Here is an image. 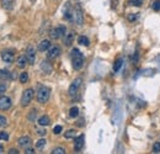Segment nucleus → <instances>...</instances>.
<instances>
[{
  "instance_id": "nucleus-1",
  "label": "nucleus",
  "mask_w": 160,
  "mask_h": 154,
  "mask_svg": "<svg viewBox=\"0 0 160 154\" xmlns=\"http://www.w3.org/2000/svg\"><path fill=\"white\" fill-rule=\"evenodd\" d=\"M72 66L75 70H80L84 66V56L78 48H73L72 51Z\"/></svg>"
},
{
  "instance_id": "nucleus-2",
  "label": "nucleus",
  "mask_w": 160,
  "mask_h": 154,
  "mask_svg": "<svg viewBox=\"0 0 160 154\" xmlns=\"http://www.w3.org/2000/svg\"><path fill=\"white\" fill-rule=\"evenodd\" d=\"M51 96V89L48 86L44 85H40L37 89V94H36V99L40 104H46L49 100Z\"/></svg>"
},
{
  "instance_id": "nucleus-3",
  "label": "nucleus",
  "mask_w": 160,
  "mask_h": 154,
  "mask_svg": "<svg viewBox=\"0 0 160 154\" xmlns=\"http://www.w3.org/2000/svg\"><path fill=\"white\" fill-rule=\"evenodd\" d=\"M34 94H35V91L34 89H26L23 92H22V96H21V106L22 107H26L31 104L32 99H34Z\"/></svg>"
},
{
  "instance_id": "nucleus-4",
  "label": "nucleus",
  "mask_w": 160,
  "mask_h": 154,
  "mask_svg": "<svg viewBox=\"0 0 160 154\" xmlns=\"http://www.w3.org/2000/svg\"><path fill=\"white\" fill-rule=\"evenodd\" d=\"M66 31H67L66 26L60 25V26H58V27H55V28L51 30L49 36H51V38H52V40H59L60 37L66 36Z\"/></svg>"
},
{
  "instance_id": "nucleus-5",
  "label": "nucleus",
  "mask_w": 160,
  "mask_h": 154,
  "mask_svg": "<svg viewBox=\"0 0 160 154\" xmlns=\"http://www.w3.org/2000/svg\"><path fill=\"white\" fill-rule=\"evenodd\" d=\"M81 83H83V79H81V78H76L75 80H73V83L70 84L69 90H68V92H69L70 96H75V95L78 94V91H79V89H80V86H81Z\"/></svg>"
},
{
  "instance_id": "nucleus-6",
  "label": "nucleus",
  "mask_w": 160,
  "mask_h": 154,
  "mask_svg": "<svg viewBox=\"0 0 160 154\" xmlns=\"http://www.w3.org/2000/svg\"><path fill=\"white\" fill-rule=\"evenodd\" d=\"M74 21L79 26H81L84 23V14H83V9L79 4H76L75 9H74Z\"/></svg>"
},
{
  "instance_id": "nucleus-7",
  "label": "nucleus",
  "mask_w": 160,
  "mask_h": 154,
  "mask_svg": "<svg viewBox=\"0 0 160 154\" xmlns=\"http://www.w3.org/2000/svg\"><path fill=\"white\" fill-rule=\"evenodd\" d=\"M11 105H12V102L9 96H5V95L0 96V110L2 111H8L11 107Z\"/></svg>"
},
{
  "instance_id": "nucleus-8",
  "label": "nucleus",
  "mask_w": 160,
  "mask_h": 154,
  "mask_svg": "<svg viewBox=\"0 0 160 154\" xmlns=\"http://www.w3.org/2000/svg\"><path fill=\"white\" fill-rule=\"evenodd\" d=\"M26 57L28 59V64H34L36 62V49L34 46H28L26 49Z\"/></svg>"
},
{
  "instance_id": "nucleus-9",
  "label": "nucleus",
  "mask_w": 160,
  "mask_h": 154,
  "mask_svg": "<svg viewBox=\"0 0 160 154\" xmlns=\"http://www.w3.org/2000/svg\"><path fill=\"white\" fill-rule=\"evenodd\" d=\"M60 53H62L60 47L59 46H53V47H51L48 49L47 57H48V59H55V58H58L60 56Z\"/></svg>"
},
{
  "instance_id": "nucleus-10",
  "label": "nucleus",
  "mask_w": 160,
  "mask_h": 154,
  "mask_svg": "<svg viewBox=\"0 0 160 154\" xmlns=\"http://www.w3.org/2000/svg\"><path fill=\"white\" fill-rule=\"evenodd\" d=\"M2 59L4 60V63L11 64L14 62V59H15V54L11 51H3L2 52Z\"/></svg>"
},
{
  "instance_id": "nucleus-11",
  "label": "nucleus",
  "mask_w": 160,
  "mask_h": 154,
  "mask_svg": "<svg viewBox=\"0 0 160 154\" xmlns=\"http://www.w3.org/2000/svg\"><path fill=\"white\" fill-rule=\"evenodd\" d=\"M17 143H19V145H20L21 148L26 149V148H28V147L31 145L32 141H31V138H30L28 136H22V137H20V138H19Z\"/></svg>"
},
{
  "instance_id": "nucleus-12",
  "label": "nucleus",
  "mask_w": 160,
  "mask_h": 154,
  "mask_svg": "<svg viewBox=\"0 0 160 154\" xmlns=\"http://www.w3.org/2000/svg\"><path fill=\"white\" fill-rule=\"evenodd\" d=\"M84 141H85V137L84 134H80L79 137L75 138V142H74V150L75 152H80L84 147Z\"/></svg>"
},
{
  "instance_id": "nucleus-13",
  "label": "nucleus",
  "mask_w": 160,
  "mask_h": 154,
  "mask_svg": "<svg viewBox=\"0 0 160 154\" xmlns=\"http://www.w3.org/2000/svg\"><path fill=\"white\" fill-rule=\"evenodd\" d=\"M27 64H28V59H27L26 54H25V56H20V57L16 59V66H17L20 69L26 68Z\"/></svg>"
},
{
  "instance_id": "nucleus-14",
  "label": "nucleus",
  "mask_w": 160,
  "mask_h": 154,
  "mask_svg": "<svg viewBox=\"0 0 160 154\" xmlns=\"http://www.w3.org/2000/svg\"><path fill=\"white\" fill-rule=\"evenodd\" d=\"M74 38H75V34L73 32H68V34H66V36H64V45H66L67 47H69V46H72V43L74 42Z\"/></svg>"
},
{
  "instance_id": "nucleus-15",
  "label": "nucleus",
  "mask_w": 160,
  "mask_h": 154,
  "mask_svg": "<svg viewBox=\"0 0 160 154\" xmlns=\"http://www.w3.org/2000/svg\"><path fill=\"white\" fill-rule=\"evenodd\" d=\"M51 48V41L49 40H43V41H41L40 43H38V47H37V49L40 51V52H46V51H48Z\"/></svg>"
},
{
  "instance_id": "nucleus-16",
  "label": "nucleus",
  "mask_w": 160,
  "mask_h": 154,
  "mask_svg": "<svg viewBox=\"0 0 160 154\" xmlns=\"http://www.w3.org/2000/svg\"><path fill=\"white\" fill-rule=\"evenodd\" d=\"M63 16H64V19L68 20V21H73L74 20V11L70 10L69 4L66 6V9H64V15Z\"/></svg>"
},
{
  "instance_id": "nucleus-17",
  "label": "nucleus",
  "mask_w": 160,
  "mask_h": 154,
  "mask_svg": "<svg viewBox=\"0 0 160 154\" xmlns=\"http://www.w3.org/2000/svg\"><path fill=\"white\" fill-rule=\"evenodd\" d=\"M51 123V120H49V117L47 116V115H43V116H41L40 118H38V125L41 126V127H46V126H48Z\"/></svg>"
},
{
  "instance_id": "nucleus-18",
  "label": "nucleus",
  "mask_w": 160,
  "mask_h": 154,
  "mask_svg": "<svg viewBox=\"0 0 160 154\" xmlns=\"http://www.w3.org/2000/svg\"><path fill=\"white\" fill-rule=\"evenodd\" d=\"M41 69L43 70L44 74H51L52 73V66L48 63L47 60H43L41 63Z\"/></svg>"
},
{
  "instance_id": "nucleus-19",
  "label": "nucleus",
  "mask_w": 160,
  "mask_h": 154,
  "mask_svg": "<svg viewBox=\"0 0 160 154\" xmlns=\"http://www.w3.org/2000/svg\"><path fill=\"white\" fill-rule=\"evenodd\" d=\"M11 79V73L6 69H0V80H9Z\"/></svg>"
},
{
  "instance_id": "nucleus-20",
  "label": "nucleus",
  "mask_w": 160,
  "mask_h": 154,
  "mask_svg": "<svg viewBox=\"0 0 160 154\" xmlns=\"http://www.w3.org/2000/svg\"><path fill=\"white\" fill-rule=\"evenodd\" d=\"M122 66H123V59H122V58H118V59L115 62V64H113V72L117 73V72L122 68Z\"/></svg>"
},
{
  "instance_id": "nucleus-21",
  "label": "nucleus",
  "mask_w": 160,
  "mask_h": 154,
  "mask_svg": "<svg viewBox=\"0 0 160 154\" xmlns=\"http://www.w3.org/2000/svg\"><path fill=\"white\" fill-rule=\"evenodd\" d=\"M78 43H79V45H81V46L87 47V46L90 45V40H89L86 36H80V37L78 38Z\"/></svg>"
},
{
  "instance_id": "nucleus-22",
  "label": "nucleus",
  "mask_w": 160,
  "mask_h": 154,
  "mask_svg": "<svg viewBox=\"0 0 160 154\" xmlns=\"http://www.w3.org/2000/svg\"><path fill=\"white\" fill-rule=\"evenodd\" d=\"M69 116H70L72 118H76V117L79 116V109H78L76 106H73V107L69 110Z\"/></svg>"
},
{
  "instance_id": "nucleus-23",
  "label": "nucleus",
  "mask_w": 160,
  "mask_h": 154,
  "mask_svg": "<svg viewBox=\"0 0 160 154\" xmlns=\"http://www.w3.org/2000/svg\"><path fill=\"white\" fill-rule=\"evenodd\" d=\"M75 136H76V131H75V130H68L66 133H64V137H66L67 139L75 138Z\"/></svg>"
},
{
  "instance_id": "nucleus-24",
  "label": "nucleus",
  "mask_w": 160,
  "mask_h": 154,
  "mask_svg": "<svg viewBox=\"0 0 160 154\" xmlns=\"http://www.w3.org/2000/svg\"><path fill=\"white\" fill-rule=\"evenodd\" d=\"M19 79H20V83H22V84L27 83V81H28V73H27V72H22V73L20 74Z\"/></svg>"
},
{
  "instance_id": "nucleus-25",
  "label": "nucleus",
  "mask_w": 160,
  "mask_h": 154,
  "mask_svg": "<svg viewBox=\"0 0 160 154\" xmlns=\"http://www.w3.org/2000/svg\"><path fill=\"white\" fill-rule=\"evenodd\" d=\"M51 153H52V154H66V149H64L63 147H57V148H54Z\"/></svg>"
},
{
  "instance_id": "nucleus-26",
  "label": "nucleus",
  "mask_w": 160,
  "mask_h": 154,
  "mask_svg": "<svg viewBox=\"0 0 160 154\" xmlns=\"http://www.w3.org/2000/svg\"><path fill=\"white\" fill-rule=\"evenodd\" d=\"M6 89H8V84H6L5 81H2V83H0V96L4 95V92L6 91Z\"/></svg>"
},
{
  "instance_id": "nucleus-27",
  "label": "nucleus",
  "mask_w": 160,
  "mask_h": 154,
  "mask_svg": "<svg viewBox=\"0 0 160 154\" xmlns=\"http://www.w3.org/2000/svg\"><path fill=\"white\" fill-rule=\"evenodd\" d=\"M46 142H47V141H46L44 138H41L40 141H37V143H36V148H37V149H42V148L46 145Z\"/></svg>"
},
{
  "instance_id": "nucleus-28",
  "label": "nucleus",
  "mask_w": 160,
  "mask_h": 154,
  "mask_svg": "<svg viewBox=\"0 0 160 154\" xmlns=\"http://www.w3.org/2000/svg\"><path fill=\"white\" fill-rule=\"evenodd\" d=\"M36 116H37V110L34 109V110H32V111L30 112V115H28V120H30L31 122H34L35 118H36Z\"/></svg>"
},
{
  "instance_id": "nucleus-29",
  "label": "nucleus",
  "mask_w": 160,
  "mask_h": 154,
  "mask_svg": "<svg viewBox=\"0 0 160 154\" xmlns=\"http://www.w3.org/2000/svg\"><path fill=\"white\" fill-rule=\"evenodd\" d=\"M130 4H131L132 6L139 8V6H142V4H143V0H130Z\"/></svg>"
},
{
  "instance_id": "nucleus-30",
  "label": "nucleus",
  "mask_w": 160,
  "mask_h": 154,
  "mask_svg": "<svg viewBox=\"0 0 160 154\" xmlns=\"http://www.w3.org/2000/svg\"><path fill=\"white\" fill-rule=\"evenodd\" d=\"M5 126H8V120L6 117L0 115V127H5Z\"/></svg>"
},
{
  "instance_id": "nucleus-31",
  "label": "nucleus",
  "mask_w": 160,
  "mask_h": 154,
  "mask_svg": "<svg viewBox=\"0 0 160 154\" xmlns=\"http://www.w3.org/2000/svg\"><path fill=\"white\" fill-rule=\"evenodd\" d=\"M143 74H144L145 77H151V75L155 74V69H144V70H143Z\"/></svg>"
},
{
  "instance_id": "nucleus-32",
  "label": "nucleus",
  "mask_w": 160,
  "mask_h": 154,
  "mask_svg": "<svg viewBox=\"0 0 160 154\" xmlns=\"http://www.w3.org/2000/svg\"><path fill=\"white\" fill-rule=\"evenodd\" d=\"M127 19H128V21H130V22H134L138 19V14H130L127 16Z\"/></svg>"
},
{
  "instance_id": "nucleus-33",
  "label": "nucleus",
  "mask_w": 160,
  "mask_h": 154,
  "mask_svg": "<svg viewBox=\"0 0 160 154\" xmlns=\"http://www.w3.org/2000/svg\"><path fill=\"white\" fill-rule=\"evenodd\" d=\"M153 152H154V153H160V142L154 143V145H153Z\"/></svg>"
},
{
  "instance_id": "nucleus-34",
  "label": "nucleus",
  "mask_w": 160,
  "mask_h": 154,
  "mask_svg": "<svg viewBox=\"0 0 160 154\" xmlns=\"http://www.w3.org/2000/svg\"><path fill=\"white\" fill-rule=\"evenodd\" d=\"M153 9L155 11H160V0H156V2L153 3Z\"/></svg>"
},
{
  "instance_id": "nucleus-35",
  "label": "nucleus",
  "mask_w": 160,
  "mask_h": 154,
  "mask_svg": "<svg viewBox=\"0 0 160 154\" xmlns=\"http://www.w3.org/2000/svg\"><path fill=\"white\" fill-rule=\"evenodd\" d=\"M62 131H63V127H62V126H59V125H58V126H55V127L53 128V132H54V134H59Z\"/></svg>"
},
{
  "instance_id": "nucleus-36",
  "label": "nucleus",
  "mask_w": 160,
  "mask_h": 154,
  "mask_svg": "<svg viewBox=\"0 0 160 154\" xmlns=\"http://www.w3.org/2000/svg\"><path fill=\"white\" fill-rule=\"evenodd\" d=\"M0 139H4V141H8L9 139V134L6 132H0Z\"/></svg>"
},
{
  "instance_id": "nucleus-37",
  "label": "nucleus",
  "mask_w": 160,
  "mask_h": 154,
  "mask_svg": "<svg viewBox=\"0 0 160 154\" xmlns=\"http://www.w3.org/2000/svg\"><path fill=\"white\" fill-rule=\"evenodd\" d=\"M46 133H47V131L44 128H38L37 130V134H40V136H46Z\"/></svg>"
},
{
  "instance_id": "nucleus-38",
  "label": "nucleus",
  "mask_w": 160,
  "mask_h": 154,
  "mask_svg": "<svg viewBox=\"0 0 160 154\" xmlns=\"http://www.w3.org/2000/svg\"><path fill=\"white\" fill-rule=\"evenodd\" d=\"M25 153H26V154H34V153H36V152H35L34 148H30V147H28V148L25 149Z\"/></svg>"
},
{
  "instance_id": "nucleus-39",
  "label": "nucleus",
  "mask_w": 160,
  "mask_h": 154,
  "mask_svg": "<svg viewBox=\"0 0 160 154\" xmlns=\"http://www.w3.org/2000/svg\"><path fill=\"white\" fill-rule=\"evenodd\" d=\"M8 153H9V154H19V150L15 149V148H11V149H9Z\"/></svg>"
},
{
  "instance_id": "nucleus-40",
  "label": "nucleus",
  "mask_w": 160,
  "mask_h": 154,
  "mask_svg": "<svg viewBox=\"0 0 160 154\" xmlns=\"http://www.w3.org/2000/svg\"><path fill=\"white\" fill-rule=\"evenodd\" d=\"M16 78H17V74H16L15 72H12V73H11V79H16Z\"/></svg>"
},
{
  "instance_id": "nucleus-41",
  "label": "nucleus",
  "mask_w": 160,
  "mask_h": 154,
  "mask_svg": "<svg viewBox=\"0 0 160 154\" xmlns=\"http://www.w3.org/2000/svg\"><path fill=\"white\" fill-rule=\"evenodd\" d=\"M2 153H4V148H3L2 144H0V154H2Z\"/></svg>"
},
{
  "instance_id": "nucleus-42",
  "label": "nucleus",
  "mask_w": 160,
  "mask_h": 154,
  "mask_svg": "<svg viewBox=\"0 0 160 154\" xmlns=\"http://www.w3.org/2000/svg\"><path fill=\"white\" fill-rule=\"evenodd\" d=\"M32 2H34V0H32Z\"/></svg>"
}]
</instances>
